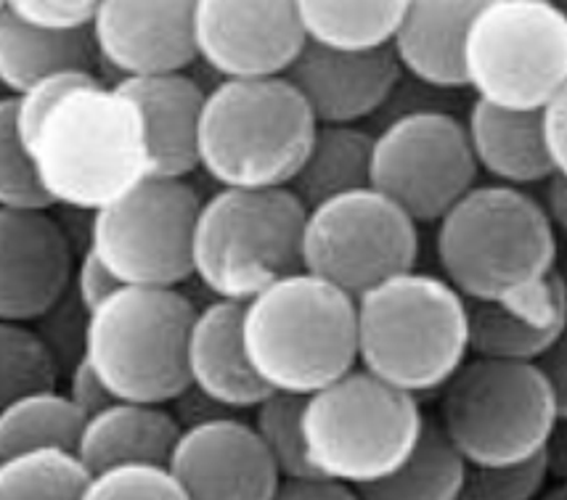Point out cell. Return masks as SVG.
Listing matches in <instances>:
<instances>
[{
	"label": "cell",
	"mask_w": 567,
	"mask_h": 500,
	"mask_svg": "<svg viewBox=\"0 0 567 500\" xmlns=\"http://www.w3.org/2000/svg\"><path fill=\"white\" fill-rule=\"evenodd\" d=\"M24 140L53 205L78 212H96L152 175L144 114L104 80L53 101Z\"/></svg>",
	"instance_id": "6da1fadb"
},
{
	"label": "cell",
	"mask_w": 567,
	"mask_h": 500,
	"mask_svg": "<svg viewBox=\"0 0 567 500\" xmlns=\"http://www.w3.org/2000/svg\"><path fill=\"white\" fill-rule=\"evenodd\" d=\"M435 226L437 265L472 302L509 300L555 273L559 231L523 186H472Z\"/></svg>",
	"instance_id": "7a4b0ae2"
},
{
	"label": "cell",
	"mask_w": 567,
	"mask_h": 500,
	"mask_svg": "<svg viewBox=\"0 0 567 500\" xmlns=\"http://www.w3.org/2000/svg\"><path fill=\"white\" fill-rule=\"evenodd\" d=\"M355 305L358 363L395 387L441 392L472 355L470 300L445 275L403 270Z\"/></svg>",
	"instance_id": "3957f363"
},
{
	"label": "cell",
	"mask_w": 567,
	"mask_h": 500,
	"mask_svg": "<svg viewBox=\"0 0 567 500\" xmlns=\"http://www.w3.org/2000/svg\"><path fill=\"white\" fill-rule=\"evenodd\" d=\"M316 131L319 119L287 72L220 77L202 110L199 170L218 186H289Z\"/></svg>",
	"instance_id": "277c9868"
},
{
	"label": "cell",
	"mask_w": 567,
	"mask_h": 500,
	"mask_svg": "<svg viewBox=\"0 0 567 500\" xmlns=\"http://www.w3.org/2000/svg\"><path fill=\"white\" fill-rule=\"evenodd\" d=\"M245 344L271 389L310 395L358 363L355 296L297 270L245 302Z\"/></svg>",
	"instance_id": "5b68a950"
},
{
	"label": "cell",
	"mask_w": 567,
	"mask_h": 500,
	"mask_svg": "<svg viewBox=\"0 0 567 500\" xmlns=\"http://www.w3.org/2000/svg\"><path fill=\"white\" fill-rule=\"evenodd\" d=\"M308 207L289 186H220L202 201L194 233V275L223 300L247 302L306 268Z\"/></svg>",
	"instance_id": "8992f818"
},
{
	"label": "cell",
	"mask_w": 567,
	"mask_h": 500,
	"mask_svg": "<svg viewBox=\"0 0 567 500\" xmlns=\"http://www.w3.org/2000/svg\"><path fill=\"white\" fill-rule=\"evenodd\" d=\"M197 305L178 287L123 283L87 313L85 357L117 400L171 405L188 378Z\"/></svg>",
	"instance_id": "52a82bcc"
},
{
	"label": "cell",
	"mask_w": 567,
	"mask_h": 500,
	"mask_svg": "<svg viewBox=\"0 0 567 500\" xmlns=\"http://www.w3.org/2000/svg\"><path fill=\"white\" fill-rule=\"evenodd\" d=\"M420 395L353 368L310 392L302 410L308 461L316 471L363 488L393 475L424 427Z\"/></svg>",
	"instance_id": "ba28073f"
},
{
	"label": "cell",
	"mask_w": 567,
	"mask_h": 500,
	"mask_svg": "<svg viewBox=\"0 0 567 500\" xmlns=\"http://www.w3.org/2000/svg\"><path fill=\"white\" fill-rule=\"evenodd\" d=\"M437 418L472 466H502L544 452L559 408L538 361L472 355L441 389Z\"/></svg>",
	"instance_id": "9c48e42d"
},
{
	"label": "cell",
	"mask_w": 567,
	"mask_h": 500,
	"mask_svg": "<svg viewBox=\"0 0 567 500\" xmlns=\"http://www.w3.org/2000/svg\"><path fill=\"white\" fill-rule=\"evenodd\" d=\"M467 91L512 110H544L567 83V11L559 0H488L464 43Z\"/></svg>",
	"instance_id": "30bf717a"
},
{
	"label": "cell",
	"mask_w": 567,
	"mask_h": 500,
	"mask_svg": "<svg viewBox=\"0 0 567 500\" xmlns=\"http://www.w3.org/2000/svg\"><path fill=\"white\" fill-rule=\"evenodd\" d=\"M202 196L188 178L148 175L87 218V244L123 283L181 287L194 275Z\"/></svg>",
	"instance_id": "8fae6325"
},
{
	"label": "cell",
	"mask_w": 567,
	"mask_h": 500,
	"mask_svg": "<svg viewBox=\"0 0 567 500\" xmlns=\"http://www.w3.org/2000/svg\"><path fill=\"white\" fill-rule=\"evenodd\" d=\"M302 254L310 273L361 296L416 265L420 222L380 188H353L308 209Z\"/></svg>",
	"instance_id": "7c38bea8"
},
{
	"label": "cell",
	"mask_w": 567,
	"mask_h": 500,
	"mask_svg": "<svg viewBox=\"0 0 567 500\" xmlns=\"http://www.w3.org/2000/svg\"><path fill=\"white\" fill-rule=\"evenodd\" d=\"M467 119L441 106H414L395 114L374 135L371 186L395 199L420 226H435L477 186Z\"/></svg>",
	"instance_id": "4fadbf2b"
},
{
	"label": "cell",
	"mask_w": 567,
	"mask_h": 500,
	"mask_svg": "<svg viewBox=\"0 0 567 500\" xmlns=\"http://www.w3.org/2000/svg\"><path fill=\"white\" fill-rule=\"evenodd\" d=\"M194 32L218 77L284 74L308 43L297 0H197Z\"/></svg>",
	"instance_id": "5bb4252c"
},
{
	"label": "cell",
	"mask_w": 567,
	"mask_h": 500,
	"mask_svg": "<svg viewBox=\"0 0 567 500\" xmlns=\"http://www.w3.org/2000/svg\"><path fill=\"white\" fill-rule=\"evenodd\" d=\"M72 239L49 209L0 207V321L51 313L74 281Z\"/></svg>",
	"instance_id": "9a60e30c"
},
{
	"label": "cell",
	"mask_w": 567,
	"mask_h": 500,
	"mask_svg": "<svg viewBox=\"0 0 567 500\" xmlns=\"http://www.w3.org/2000/svg\"><path fill=\"white\" fill-rule=\"evenodd\" d=\"M171 466L194 500H271L281 479L255 424L236 414L181 429Z\"/></svg>",
	"instance_id": "2e32d148"
},
{
	"label": "cell",
	"mask_w": 567,
	"mask_h": 500,
	"mask_svg": "<svg viewBox=\"0 0 567 500\" xmlns=\"http://www.w3.org/2000/svg\"><path fill=\"white\" fill-rule=\"evenodd\" d=\"M194 24L197 0H101L91 32L120 80L188 70L199 59Z\"/></svg>",
	"instance_id": "e0dca14e"
},
{
	"label": "cell",
	"mask_w": 567,
	"mask_h": 500,
	"mask_svg": "<svg viewBox=\"0 0 567 500\" xmlns=\"http://www.w3.org/2000/svg\"><path fill=\"white\" fill-rule=\"evenodd\" d=\"M403 74L393 43L337 49L319 40H308L287 70L319 125H355L384 110Z\"/></svg>",
	"instance_id": "ac0fdd59"
},
{
	"label": "cell",
	"mask_w": 567,
	"mask_h": 500,
	"mask_svg": "<svg viewBox=\"0 0 567 500\" xmlns=\"http://www.w3.org/2000/svg\"><path fill=\"white\" fill-rule=\"evenodd\" d=\"M241 323L245 302L215 296V302L197 310L186 347L188 378L194 387L234 414L252 410L274 392L249 361Z\"/></svg>",
	"instance_id": "d6986e66"
},
{
	"label": "cell",
	"mask_w": 567,
	"mask_h": 500,
	"mask_svg": "<svg viewBox=\"0 0 567 500\" xmlns=\"http://www.w3.org/2000/svg\"><path fill=\"white\" fill-rule=\"evenodd\" d=\"M114 85L138 104L144 114L152 175L188 178L199 170V125L207 91L186 70L133 74Z\"/></svg>",
	"instance_id": "ffe728a7"
},
{
	"label": "cell",
	"mask_w": 567,
	"mask_h": 500,
	"mask_svg": "<svg viewBox=\"0 0 567 500\" xmlns=\"http://www.w3.org/2000/svg\"><path fill=\"white\" fill-rule=\"evenodd\" d=\"M488 0H406L393 49L416 83L435 91H467L464 43Z\"/></svg>",
	"instance_id": "44dd1931"
},
{
	"label": "cell",
	"mask_w": 567,
	"mask_h": 500,
	"mask_svg": "<svg viewBox=\"0 0 567 500\" xmlns=\"http://www.w3.org/2000/svg\"><path fill=\"white\" fill-rule=\"evenodd\" d=\"M567 326V289L557 273L509 300L472 302V355L538 361Z\"/></svg>",
	"instance_id": "7402d4cb"
},
{
	"label": "cell",
	"mask_w": 567,
	"mask_h": 500,
	"mask_svg": "<svg viewBox=\"0 0 567 500\" xmlns=\"http://www.w3.org/2000/svg\"><path fill=\"white\" fill-rule=\"evenodd\" d=\"M467 131L481 173L496 184L544 186L557 175L546 146L544 110H512L475 98L467 112Z\"/></svg>",
	"instance_id": "603a6c76"
},
{
	"label": "cell",
	"mask_w": 567,
	"mask_h": 500,
	"mask_svg": "<svg viewBox=\"0 0 567 500\" xmlns=\"http://www.w3.org/2000/svg\"><path fill=\"white\" fill-rule=\"evenodd\" d=\"M181 429L165 405L114 400L85 418L78 452L93 475L123 461H171Z\"/></svg>",
	"instance_id": "cb8c5ba5"
},
{
	"label": "cell",
	"mask_w": 567,
	"mask_h": 500,
	"mask_svg": "<svg viewBox=\"0 0 567 500\" xmlns=\"http://www.w3.org/2000/svg\"><path fill=\"white\" fill-rule=\"evenodd\" d=\"M101 56L91 27H40L0 6V83L22 93L35 80L59 70L99 74Z\"/></svg>",
	"instance_id": "d4e9b609"
},
{
	"label": "cell",
	"mask_w": 567,
	"mask_h": 500,
	"mask_svg": "<svg viewBox=\"0 0 567 500\" xmlns=\"http://www.w3.org/2000/svg\"><path fill=\"white\" fill-rule=\"evenodd\" d=\"M470 461L456 448L441 418H424L414 450L393 475L358 488L369 500H456L467 482Z\"/></svg>",
	"instance_id": "484cf974"
},
{
	"label": "cell",
	"mask_w": 567,
	"mask_h": 500,
	"mask_svg": "<svg viewBox=\"0 0 567 500\" xmlns=\"http://www.w3.org/2000/svg\"><path fill=\"white\" fill-rule=\"evenodd\" d=\"M374 135L358 125H319L302 167L292 178L297 199L308 209L337 194L371 186Z\"/></svg>",
	"instance_id": "4316f807"
},
{
	"label": "cell",
	"mask_w": 567,
	"mask_h": 500,
	"mask_svg": "<svg viewBox=\"0 0 567 500\" xmlns=\"http://www.w3.org/2000/svg\"><path fill=\"white\" fill-rule=\"evenodd\" d=\"M308 40L337 49L393 43L406 0H297Z\"/></svg>",
	"instance_id": "83f0119b"
},
{
	"label": "cell",
	"mask_w": 567,
	"mask_h": 500,
	"mask_svg": "<svg viewBox=\"0 0 567 500\" xmlns=\"http://www.w3.org/2000/svg\"><path fill=\"white\" fill-rule=\"evenodd\" d=\"M93 471L74 448L38 445L0 458L3 500H72L85 498Z\"/></svg>",
	"instance_id": "f1b7e54d"
},
{
	"label": "cell",
	"mask_w": 567,
	"mask_h": 500,
	"mask_svg": "<svg viewBox=\"0 0 567 500\" xmlns=\"http://www.w3.org/2000/svg\"><path fill=\"white\" fill-rule=\"evenodd\" d=\"M85 414L66 392L40 389L0 403V458L38 445L78 450Z\"/></svg>",
	"instance_id": "f546056e"
},
{
	"label": "cell",
	"mask_w": 567,
	"mask_h": 500,
	"mask_svg": "<svg viewBox=\"0 0 567 500\" xmlns=\"http://www.w3.org/2000/svg\"><path fill=\"white\" fill-rule=\"evenodd\" d=\"M62 371L56 350L35 323H0V403L30 392L56 389Z\"/></svg>",
	"instance_id": "4dcf8cb0"
},
{
	"label": "cell",
	"mask_w": 567,
	"mask_h": 500,
	"mask_svg": "<svg viewBox=\"0 0 567 500\" xmlns=\"http://www.w3.org/2000/svg\"><path fill=\"white\" fill-rule=\"evenodd\" d=\"M0 207L9 209H51V194L32 159L17 119V93L0 101Z\"/></svg>",
	"instance_id": "1f68e13d"
},
{
	"label": "cell",
	"mask_w": 567,
	"mask_h": 500,
	"mask_svg": "<svg viewBox=\"0 0 567 500\" xmlns=\"http://www.w3.org/2000/svg\"><path fill=\"white\" fill-rule=\"evenodd\" d=\"M308 395L274 389L266 400L252 408V424L271 452L276 469L281 477L308 475L316 471L308 461L306 429H302V410H306Z\"/></svg>",
	"instance_id": "d6a6232c"
},
{
	"label": "cell",
	"mask_w": 567,
	"mask_h": 500,
	"mask_svg": "<svg viewBox=\"0 0 567 500\" xmlns=\"http://www.w3.org/2000/svg\"><path fill=\"white\" fill-rule=\"evenodd\" d=\"M85 500H188L171 461H123L93 475Z\"/></svg>",
	"instance_id": "836d02e7"
},
{
	"label": "cell",
	"mask_w": 567,
	"mask_h": 500,
	"mask_svg": "<svg viewBox=\"0 0 567 500\" xmlns=\"http://www.w3.org/2000/svg\"><path fill=\"white\" fill-rule=\"evenodd\" d=\"M551 471L546 452L517 463L472 466L462 498L467 500H533L544 496Z\"/></svg>",
	"instance_id": "e575fe53"
},
{
	"label": "cell",
	"mask_w": 567,
	"mask_h": 500,
	"mask_svg": "<svg viewBox=\"0 0 567 500\" xmlns=\"http://www.w3.org/2000/svg\"><path fill=\"white\" fill-rule=\"evenodd\" d=\"M93 80H101V74L87 70H59L35 80L27 91L17 93V119L19 127H22V135L43 117L53 101L62 98L64 93L72 91V87L93 83Z\"/></svg>",
	"instance_id": "d590c367"
},
{
	"label": "cell",
	"mask_w": 567,
	"mask_h": 500,
	"mask_svg": "<svg viewBox=\"0 0 567 500\" xmlns=\"http://www.w3.org/2000/svg\"><path fill=\"white\" fill-rule=\"evenodd\" d=\"M101 0H0L3 9L40 27H91Z\"/></svg>",
	"instance_id": "8d00e7d4"
},
{
	"label": "cell",
	"mask_w": 567,
	"mask_h": 500,
	"mask_svg": "<svg viewBox=\"0 0 567 500\" xmlns=\"http://www.w3.org/2000/svg\"><path fill=\"white\" fill-rule=\"evenodd\" d=\"M123 287V281L112 273L110 265L96 254V249L85 244L83 252L78 257V265H74V281L72 292L80 300V305L85 308V313H93L106 296L117 292Z\"/></svg>",
	"instance_id": "74e56055"
},
{
	"label": "cell",
	"mask_w": 567,
	"mask_h": 500,
	"mask_svg": "<svg viewBox=\"0 0 567 500\" xmlns=\"http://www.w3.org/2000/svg\"><path fill=\"white\" fill-rule=\"evenodd\" d=\"M276 498L281 500H355L361 498L353 485L342 479L323 475V471H308V475L281 477Z\"/></svg>",
	"instance_id": "f35d334b"
},
{
	"label": "cell",
	"mask_w": 567,
	"mask_h": 500,
	"mask_svg": "<svg viewBox=\"0 0 567 500\" xmlns=\"http://www.w3.org/2000/svg\"><path fill=\"white\" fill-rule=\"evenodd\" d=\"M66 395L80 405V410H83L85 416L99 414L101 408H106V405L117 400L85 355L78 357V361L72 363V368L66 371Z\"/></svg>",
	"instance_id": "ab89813d"
},
{
	"label": "cell",
	"mask_w": 567,
	"mask_h": 500,
	"mask_svg": "<svg viewBox=\"0 0 567 500\" xmlns=\"http://www.w3.org/2000/svg\"><path fill=\"white\" fill-rule=\"evenodd\" d=\"M544 131L555 173L567 180V83L544 106Z\"/></svg>",
	"instance_id": "60d3db41"
},
{
	"label": "cell",
	"mask_w": 567,
	"mask_h": 500,
	"mask_svg": "<svg viewBox=\"0 0 567 500\" xmlns=\"http://www.w3.org/2000/svg\"><path fill=\"white\" fill-rule=\"evenodd\" d=\"M171 405H173L175 418L181 421V427H194V424L234 414V410H228L226 405L218 403L215 397L207 395V392H202L199 387H194V384H188V387L181 392Z\"/></svg>",
	"instance_id": "b9f144b4"
},
{
	"label": "cell",
	"mask_w": 567,
	"mask_h": 500,
	"mask_svg": "<svg viewBox=\"0 0 567 500\" xmlns=\"http://www.w3.org/2000/svg\"><path fill=\"white\" fill-rule=\"evenodd\" d=\"M538 366L544 368L551 389H555L559 418H567V326L557 336V342L538 357Z\"/></svg>",
	"instance_id": "7bdbcfd3"
},
{
	"label": "cell",
	"mask_w": 567,
	"mask_h": 500,
	"mask_svg": "<svg viewBox=\"0 0 567 500\" xmlns=\"http://www.w3.org/2000/svg\"><path fill=\"white\" fill-rule=\"evenodd\" d=\"M544 205L549 209L559 236L567 239V180L563 175H551L544 184Z\"/></svg>",
	"instance_id": "ee69618b"
},
{
	"label": "cell",
	"mask_w": 567,
	"mask_h": 500,
	"mask_svg": "<svg viewBox=\"0 0 567 500\" xmlns=\"http://www.w3.org/2000/svg\"><path fill=\"white\" fill-rule=\"evenodd\" d=\"M544 452L546 461H549L551 479H567V418H559Z\"/></svg>",
	"instance_id": "f6af8a7d"
},
{
	"label": "cell",
	"mask_w": 567,
	"mask_h": 500,
	"mask_svg": "<svg viewBox=\"0 0 567 500\" xmlns=\"http://www.w3.org/2000/svg\"><path fill=\"white\" fill-rule=\"evenodd\" d=\"M555 273L559 275V281H563L567 289V239L565 236H559V252H557V262H555Z\"/></svg>",
	"instance_id": "bcb514c9"
},
{
	"label": "cell",
	"mask_w": 567,
	"mask_h": 500,
	"mask_svg": "<svg viewBox=\"0 0 567 500\" xmlns=\"http://www.w3.org/2000/svg\"><path fill=\"white\" fill-rule=\"evenodd\" d=\"M544 498H549V500H567V479H555V485H551V488H546Z\"/></svg>",
	"instance_id": "7dc6e473"
},
{
	"label": "cell",
	"mask_w": 567,
	"mask_h": 500,
	"mask_svg": "<svg viewBox=\"0 0 567 500\" xmlns=\"http://www.w3.org/2000/svg\"><path fill=\"white\" fill-rule=\"evenodd\" d=\"M559 3H563V9L567 11V0H559Z\"/></svg>",
	"instance_id": "c3c4849f"
}]
</instances>
